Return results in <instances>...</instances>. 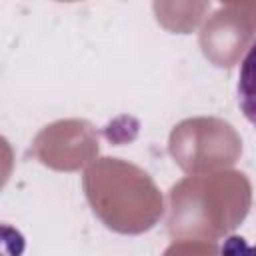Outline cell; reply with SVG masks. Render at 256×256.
Wrapping results in <instances>:
<instances>
[{
    "label": "cell",
    "mask_w": 256,
    "mask_h": 256,
    "mask_svg": "<svg viewBox=\"0 0 256 256\" xmlns=\"http://www.w3.org/2000/svg\"><path fill=\"white\" fill-rule=\"evenodd\" d=\"M236 94H238L240 112L252 126H256V38L248 46L240 62Z\"/></svg>",
    "instance_id": "cell-1"
},
{
    "label": "cell",
    "mask_w": 256,
    "mask_h": 256,
    "mask_svg": "<svg viewBox=\"0 0 256 256\" xmlns=\"http://www.w3.org/2000/svg\"><path fill=\"white\" fill-rule=\"evenodd\" d=\"M252 256H256V246H254V252H252Z\"/></svg>",
    "instance_id": "cell-2"
}]
</instances>
